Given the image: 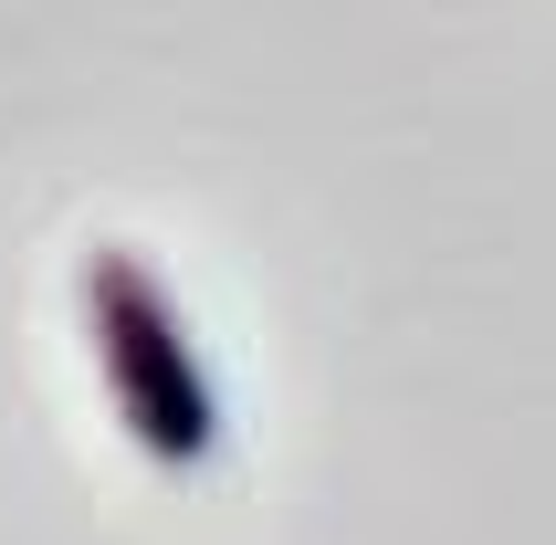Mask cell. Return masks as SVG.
Wrapping results in <instances>:
<instances>
[{
  "mask_svg": "<svg viewBox=\"0 0 556 545\" xmlns=\"http://www.w3.org/2000/svg\"><path fill=\"white\" fill-rule=\"evenodd\" d=\"M85 346H94L105 398H116V430L157 472H200L220 452V389H211V367L189 346V315L157 283L148 252H126V242L85 252Z\"/></svg>",
  "mask_w": 556,
  "mask_h": 545,
  "instance_id": "obj_1",
  "label": "cell"
}]
</instances>
